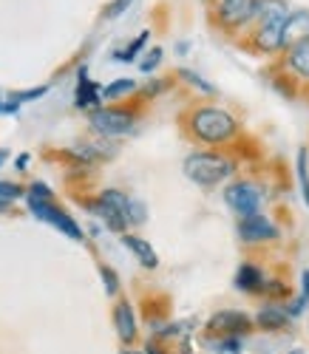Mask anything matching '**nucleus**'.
<instances>
[{"label": "nucleus", "mask_w": 309, "mask_h": 354, "mask_svg": "<svg viewBox=\"0 0 309 354\" xmlns=\"http://www.w3.org/2000/svg\"><path fill=\"white\" fill-rule=\"evenodd\" d=\"M256 12H261V28L256 35V43L261 51H278L284 48V20H287V6L281 0H256Z\"/></svg>", "instance_id": "obj_1"}, {"label": "nucleus", "mask_w": 309, "mask_h": 354, "mask_svg": "<svg viewBox=\"0 0 309 354\" xmlns=\"http://www.w3.org/2000/svg\"><path fill=\"white\" fill-rule=\"evenodd\" d=\"M233 170H236V165L219 153H193L184 159V176L202 187H213V185L224 182L227 176H233Z\"/></svg>", "instance_id": "obj_2"}, {"label": "nucleus", "mask_w": 309, "mask_h": 354, "mask_svg": "<svg viewBox=\"0 0 309 354\" xmlns=\"http://www.w3.org/2000/svg\"><path fill=\"white\" fill-rule=\"evenodd\" d=\"M193 133L207 145H222L236 133V120L222 108H199L191 120Z\"/></svg>", "instance_id": "obj_3"}, {"label": "nucleus", "mask_w": 309, "mask_h": 354, "mask_svg": "<svg viewBox=\"0 0 309 354\" xmlns=\"http://www.w3.org/2000/svg\"><path fill=\"white\" fill-rule=\"evenodd\" d=\"M128 196L125 193H119V190H105L97 204H91V210H94L114 232H125L128 227Z\"/></svg>", "instance_id": "obj_4"}, {"label": "nucleus", "mask_w": 309, "mask_h": 354, "mask_svg": "<svg viewBox=\"0 0 309 354\" xmlns=\"http://www.w3.org/2000/svg\"><path fill=\"white\" fill-rule=\"evenodd\" d=\"M136 125V116L131 111H116V108H97L91 113V128L103 136H125Z\"/></svg>", "instance_id": "obj_5"}, {"label": "nucleus", "mask_w": 309, "mask_h": 354, "mask_svg": "<svg viewBox=\"0 0 309 354\" xmlns=\"http://www.w3.org/2000/svg\"><path fill=\"white\" fill-rule=\"evenodd\" d=\"M28 207H32V213H35L40 221L54 224L60 232H66L69 239H74V241H82V230H80V224H77L74 218H69L60 207H54L51 201H28Z\"/></svg>", "instance_id": "obj_6"}, {"label": "nucleus", "mask_w": 309, "mask_h": 354, "mask_svg": "<svg viewBox=\"0 0 309 354\" xmlns=\"http://www.w3.org/2000/svg\"><path fill=\"white\" fill-rule=\"evenodd\" d=\"M224 198H227V204H230V207H233L238 216L258 213V207H261V190H258L256 185H250V182H236V185H230L227 193H224Z\"/></svg>", "instance_id": "obj_7"}, {"label": "nucleus", "mask_w": 309, "mask_h": 354, "mask_svg": "<svg viewBox=\"0 0 309 354\" xmlns=\"http://www.w3.org/2000/svg\"><path fill=\"white\" fill-rule=\"evenodd\" d=\"M238 235H241V241L247 244H258V241H272L278 239V227L261 216V213H250V216H244L238 221Z\"/></svg>", "instance_id": "obj_8"}, {"label": "nucleus", "mask_w": 309, "mask_h": 354, "mask_svg": "<svg viewBox=\"0 0 309 354\" xmlns=\"http://www.w3.org/2000/svg\"><path fill=\"white\" fill-rule=\"evenodd\" d=\"M210 332L222 337H238L244 332H250V317L244 312H219L210 317Z\"/></svg>", "instance_id": "obj_9"}, {"label": "nucleus", "mask_w": 309, "mask_h": 354, "mask_svg": "<svg viewBox=\"0 0 309 354\" xmlns=\"http://www.w3.org/2000/svg\"><path fill=\"white\" fill-rule=\"evenodd\" d=\"M256 15V0H224L219 9V20L227 28H238Z\"/></svg>", "instance_id": "obj_10"}, {"label": "nucleus", "mask_w": 309, "mask_h": 354, "mask_svg": "<svg viewBox=\"0 0 309 354\" xmlns=\"http://www.w3.org/2000/svg\"><path fill=\"white\" fill-rule=\"evenodd\" d=\"M281 40H284V46L309 40V12H295V15H287Z\"/></svg>", "instance_id": "obj_11"}, {"label": "nucleus", "mask_w": 309, "mask_h": 354, "mask_svg": "<svg viewBox=\"0 0 309 354\" xmlns=\"http://www.w3.org/2000/svg\"><path fill=\"white\" fill-rule=\"evenodd\" d=\"M74 102H77V108H82V111L100 105V85L88 80V71H85V68H80V82H77Z\"/></svg>", "instance_id": "obj_12"}, {"label": "nucleus", "mask_w": 309, "mask_h": 354, "mask_svg": "<svg viewBox=\"0 0 309 354\" xmlns=\"http://www.w3.org/2000/svg\"><path fill=\"white\" fill-rule=\"evenodd\" d=\"M114 323H116L119 337L125 340V343H131V340L136 337V317H134V309H131L128 304H116V309H114Z\"/></svg>", "instance_id": "obj_13"}, {"label": "nucleus", "mask_w": 309, "mask_h": 354, "mask_svg": "<svg viewBox=\"0 0 309 354\" xmlns=\"http://www.w3.org/2000/svg\"><path fill=\"white\" fill-rule=\"evenodd\" d=\"M236 286L241 292H261L264 289V275L258 267H253V263H241L238 272H236Z\"/></svg>", "instance_id": "obj_14"}, {"label": "nucleus", "mask_w": 309, "mask_h": 354, "mask_svg": "<svg viewBox=\"0 0 309 354\" xmlns=\"http://www.w3.org/2000/svg\"><path fill=\"white\" fill-rule=\"evenodd\" d=\"M125 247L139 258L142 267H148V270H157V267H159L157 252L150 250V244H148L145 239H136V235H125Z\"/></svg>", "instance_id": "obj_15"}, {"label": "nucleus", "mask_w": 309, "mask_h": 354, "mask_svg": "<svg viewBox=\"0 0 309 354\" xmlns=\"http://www.w3.org/2000/svg\"><path fill=\"white\" fill-rule=\"evenodd\" d=\"M287 66H290V68H292L298 77L309 80V40H303V43H295V46H292Z\"/></svg>", "instance_id": "obj_16"}, {"label": "nucleus", "mask_w": 309, "mask_h": 354, "mask_svg": "<svg viewBox=\"0 0 309 354\" xmlns=\"http://www.w3.org/2000/svg\"><path fill=\"white\" fill-rule=\"evenodd\" d=\"M290 323V315L284 309H278V306H267L258 312V326L267 329V332H278V329H284Z\"/></svg>", "instance_id": "obj_17"}, {"label": "nucleus", "mask_w": 309, "mask_h": 354, "mask_svg": "<svg viewBox=\"0 0 309 354\" xmlns=\"http://www.w3.org/2000/svg\"><path fill=\"white\" fill-rule=\"evenodd\" d=\"M148 37H150V35H148V32H142V35H139V37H136V40H134V43H131L125 51H116V54H114V60H119V63H131L134 57L139 54V48L148 43Z\"/></svg>", "instance_id": "obj_18"}, {"label": "nucleus", "mask_w": 309, "mask_h": 354, "mask_svg": "<svg viewBox=\"0 0 309 354\" xmlns=\"http://www.w3.org/2000/svg\"><path fill=\"white\" fill-rule=\"evenodd\" d=\"M306 306H309V270L303 272V289H301V295H298V301L287 309V315H290V317H298Z\"/></svg>", "instance_id": "obj_19"}, {"label": "nucleus", "mask_w": 309, "mask_h": 354, "mask_svg": "<svg viewBox=\"0 0 309 354\" xmlns=\"http://www.w3.org/2000/svg\"><path fill=\"white\" fill-rule=\"evenodd\" d=\"M298 182H301V196L309 207V170H306V151L298 153Z\"/></svg>", "instance_id": "obj_20"}, {"label": "nucleus", "mask_w": 309, "mask_h": 354, "mask_svg": "<svg viewBox=\"0 0 309 354\" xmlns=\"http://www.w3.org/2000/svg\"><path fill=\"white\" fill-rule=\"evenodd\" d=\"M134 88H136L134 80H116L114 85L105 88V97H108V100H116V97H122V94H131Z\"/></svg>", "instance_id": "obj_21"}, {"label": "nucleus", "mask_w": 309, "mask_h": 354, "mask_svg": "<svg viewBox=\"0 0 309 354\" xmlns=\"http://www.w3.org/2000/svg\"><path fill=\"white\" fill-rule=\"evenodd\" d=\"M20 196H23V187H20V185H12V182H0V201H3V204L15 201V198H20Z\"/></svg>", "instance_id": "obj_22"}, {"label": "nucleus", "mask_w": 309, "mask_h": 354, "mask_svg": "<svg viewBox=\"0 0 309 354\" xmlns=\"http://www.w3.org/2000/svg\"><path fill=\"white\" fill-rule=\"evenodd\" d=\"M182 77H184V80H188V82H193V85L199 88V91H204V94H213V91H215V88H213L210 82H204V80H202L199 74H193V71H188V68H184V71H182Z\"/></svg>", "instance_id": "obj_23"}, {"label": "nucleus", "mask_w": 309, "mask_h": 354, "mask_svg": "<svg viewBox=\"0 0 309 354\" xmlns=\"http://www.w3.org/2000/svg\"><path fill=\"white\" fill-rule=\"evenodd\" d=\"M100 275H103V281H105L108 295H116V289H119V278H116V272H114V270H108V267H103V270H100Z\"/></svg>", "instance_id": "obj_24"}, {"label": "nucleus", "mask_w": 309, "mask_h": 354, "mask_svg": "<svg viewBox=\"0 0 309 354\" xmlns=\"http://www.w3.org/2000/svg\"><path fill=\"white\" fill-rule=\"evenodd\" d=\"M159 60H162V48H153L148 57H145V60H142V71H153V68H157L159 66Z\"/></svg>", "instance_id": "obj_25"}, {"label": "nucleus", "mask_w": 309, "mask_h": 354, "mask_svg": "<svg viewBox=\"0 0 309 354\" xmlns=\"http://www.w3.org/2000/svg\"><path fill=\"white\" fill-rule=\"evenodd\" d=\"M128 6H131V0H114V3H108V9H105V17H119Z\"/></svg>", "instance_id": "obj_26"}, {"label": "nucleus", "mask_w": 309, "mask_h": 354, "mask_svg": "<svg viewBox=\"0 0 309 354\" xmlns=\"http://www.w3.org/2000/svg\"><path fill=\"white\" fill-rule=\"evenodd\" d=\"M219 348L227 351V354H241V340H238V337H224V340L219 343Z\"/></svg>", "instance_id": "obj_27"}, {"label": "nucleus", "mask_w": 309, "mask_h": 354, "mask_svg": "<svg viewBox=\"0 0 309 354\" xmlns=\"http://www.w3.org/2000/svg\"><path fill=\"white\" fill-rule=\"evenodd\" d=\"M270 292H272V295H281L284 289H281V283H278V281H272V283H270Z\"/></svg>", "instance_id": "obj_28"}, {"label": "nucleus", "mask_w": 309, "mask_h": 354, "mask_svg": "<svg viewBox=\"0 0 309 354\" xmlns=\"http://www.w3.org/2000/svg\"><path fill=\"white\" fill-rule=\"evenodd\" d=\"M6 159H9V153H6V151H0V165H3Z\"/></svg>", "instance_id": "obj_29"}, {"label": "nucleus", "mask_w": 309, "mask_h": 354, "mask_svg": "<svg viewBox=\"0 0 309 354\" xmlns=\"http://www.w3.org/2000/svg\"><path fill=\"white\" fill-rule=\"evenodd\" d=\"M6 207H9V204H3V201H0V213H3V210H6Z\"/></svg>", "instance_id": "obj_30"}, {"label": "nucleus", "mask_w": 309, "mask_h": 354, "mask_svg": "<svg viewBox=\"0 0 309 354\" xmlns=\"http://www.w3.org/2000/svg\"><path fill=\"white\" fill-rule=\"evenodd\" d=\"M148 354H159V351H157V348H153V346H150V348H148Z\"/></svg>", "instance_id": "obj_31"}, {"label": "nucleus", "mask_w": 309, "mask_h": 354, "mask_svg": "<svg viewBox=\"0 0 309 354\" xmlns=\"http://www.w3.org/2000/svg\"><path fill=\"white\" fill-rule=\"evenodd\" d=\"M290 354H303V351H301V348H295V351H290Z\"/></svg>", "instance_id": "obj_32"}, {"label": "nucleus", "mask_w": 309, "mask_h": 354, "mask_svg": "<svg viewBox=\"0 0 309 354\" xmlns=\"http://www.w3.org/2000/svg\"><path fill=\"white\" fill-rule=\"evenodd\" d=\"M122 354H139V351H122Z\"/></svg>", "instance_id": "obj_33"}, {"label": "nucleus", "mask_w": 309, "mask_h": 354, "mask_svg": "<svg viewBox=\"0 0 309 354\" xmlns=\"http://www.w3.org/2000/svg\"><path fill=\"white\" fill-rule=\"evenodd\" d=\"M0 113H3V102H0Z\"/></svg>", "instance_id": "obj_34"}]
</instances>
